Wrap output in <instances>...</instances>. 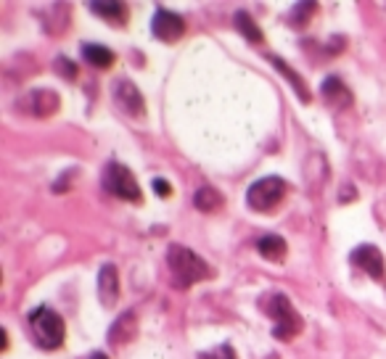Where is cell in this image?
I'll use <instances>...</instances> for the list:
<instances>
[{
    "instance_id": "8fae6325",
    "label": "cell",
    "mask_w": 386,
    "mask_h": 359,
    "mask_svg": "<svg viewBox=\"0 0 386 359\" xmlns=\"http://www.w3.org/2000/svg\"><path fill=\"white\" fill-rule=\"evenodd\" d=\"M135 331H138L135 312H124L122 317L112 325V331H109V343H112V346H122V343L135 338Z\"/></svg>"
},
{
    "instance_id": "e0dca14e",
    "label": "cell",
    "mask_w": 386,
    "mask_h": 359,
    "mask_svg": "<svg viewBox=\"0 0 386 359\" xmlns=\"http://www.w3.org/2000/svg\"><path fill=\"white\" fill-rule=\"evenodd\" d=\"M236 29L246 37V40H252V43H259V40H262V32H259V27L254 24V18L249 16L246 11H238L236 14Z\"/></svg>"
},
{
    "instance_id": "ffe728a7",
    "label": "cell",
    "mask_w": 386,
    "mask_h": 359,
    "mask_svg": "<svg viewBox=\"0 0 386 359\" xmlns=\"http://www.w3.org/2000/svg\"><path fill=\"white\" fill-rule=\"evenodd\" d=\"M53 69H56L58 74H64L66 80H75L77 77V66L69 61V58H64V55H58L56 64H53Z\"/></svg>"
},
{
    "instance_id": "9c48e42d",
    "label": "cell",
    "mask_w": 386,
    "mask_h": 359,
    "mask_svg": "<svg viewBox=\"0 0 386 359\" xmlns=\"http://www.w3.org/2000/svg\"><path fill=\"white\" fill-rule=\"evenodd\" d=\"M98 299L104 306H114L119 299V277L114 264H104L98 272Z\"/></svg>"
},
{
    "instance_id": "277c9868",
    "label": "cell",
    "mask_w": 386,
    "mask_h": 359,
    "mask_svg": "<svg viewBox=\"0 0 386 359\" xmlns=\"http://www.w3.org/2000/svg\"><path fill=\"white\" fill-rule=\"evenodd\" d=\"M267 314L275 320L273 336L278 338V341H291L294 336L301 331L299 314H296V309L291 306V301H289L283 294H275L273 299H270V309H267Z\"/></svg>"
},
{
    "instance_id": "9a60e30c",
    "label": "cell",
    "mask_w": 386,
    "mask_h": 359,
    "mask_svg": "<svg viewBox=\"0 0 386 359\" xmlns=\"http://www.w3.org/2000/svg\"><path fill=\"white\" fill-rule=\"evenodd\" d=\"M90 11L95 16L114 21V24H124L127 21V9L122 3H90Z\"/></svg>"
},
{
    "instance_id": "7c38bea8",
    "label": "cell",
    "mask_w": 386,
    "mask_h": 359,
    "mask_svg": "<svg viewBox=\"0 0 386 359\" xmlns=\"http://www.w3.org/2000/svg\"><path fill=\"white\" fill-rule=\"evenodd\" d=\"M29 101H32V114L43 119L58 111V95L53 90H35L29 95Z\"/></svg>"
},
{
    "instance_id": "4fadbf2b",
    "label": "cell",
    "mask_w": 386,
    "mask_h": 359,
    "mask_svg": "<svg viewBox=\"0 0 386 359\" xmlns=\"http://www.w3.org/2000/svg\"><path fill=\"white\" fill-rule=\"evenodd\" d=\"M257 251H259L267 262H283L289 246H286V240H283L281 235H264V238L257 240Z\"/></svg>"
},
{
    "instance_id": "30bf717a",
    "label": "cell",
    "mask_w": 386,
    "mask_h": 359,
    "mask_svg": "<svg viewBox=\"0 0 386 359\" xmlns=\"http://www.w3.org/2000/svg\"><path fill=\"white\" fill-rule=\"evenodd\" d=\"M321 95L326 98L331 109H347L349 103H352V92L347 90V85L341 82L339 77H328L321 87Z\"/></svg>"
},
{
    "instance_id": "d6986e66",
    "label": "cell",
    "mask_w": 386,
    "mask_h": 359,
    "mask_svg": "<svg viewBox=\"0 0 386 359\" xmlns=\"http://www.w3.org/2000/svg\"><path fill=\"white\" fill-rule=\"evenodd\" d=\"M315 11H318V6H315V3H299V6H294V24L304 27Z\"/></svg>"
},
{
    "instance_id": "603a6c76",
    "label": "cell",
    "mask_w": 386,
    "mask_h": 359,
    "mask_svg": "<svg viewBox=\"0 0 386 359\" xmlns=\"http://www.w3.org/2000/svg\"><path fill=\"white\" fill-rule=\"evenodd\" d=\"M90 359H109V357H106L104 351H95V354H90Z\"/></svg>"
},
{
    "instance_id": "7402d4cb",
    "label": "cell",
    "mask_w": 386,
    "mask_h": 359,
    "mask_svg": "<svg viewBox=\"0 0 386 359\" xmlns=\"http://www.w3.org/2000/svg\"><path fill=\"white\" fill-rule=\"evenodd\" d=\"M154 191H156V195H161V198H167V195H172V185L167 183V180H161V177H156V180H154Z\"/></svg>"
},
{
    "instance_id": "2e32d148",
    "label": "cell",
    "mask_w": 386,
    "mask_h": 359,
    "mask_svg": "<svg viewBox=\"0 0 386 359\" xmlns=\"http://www.w3.org/2000/svg\"><path fill=\"white\" fill-rule=\"evenodd\" d=\"M82 55L87 64L98 66V69H109L114 64V53L104 45H82Z\"/></svg>"
},
{
    "instance_id": "7a4b0ae2",
    "label": "cell",
    "mask_w": 386,
    "mask_h": 359,
    "mask_svg": "<svg viewBox=\"0 0 386 359\" xmlns=\"http://www.w3.org/2000/svg\"><path fill=\"white\" fill-rule=\"evenodd\" d=\"M29 328H32L35 341L43 349H58L64 343L66 336L64 320L53 309H48V306H40V309H35V312L29 314Z\"/></svg>"
},
{
    "instance_id": "5b68a950",
    "label": "cell",
    "mask_w": 386,
    "mask_h": 359,
    "mask_svg": "<svg viewBox=\"0 0 386 359\" xmlns=\"http://www.w3.org/2000/svg\"><path fill=\"white\" fill-rule=\"evenodd\" d=\"M286 195V183L281 177H262L259 183H254L246 193V203L254 209V212H273L278 209V203Z\"/></svg>"
},
{
    "instance_id": "ba28073f",
    "label": "cell",
    "mask_w": 386,
    "mask_h": 359,
    "mask_svg": "<svg viewBox=\"0 0 386 359\" xmlns=\"http://www.w3.org/2000/svg\"><path fill=\"white\" fill-rule=\"evenodd\" d=\"M349 259H352L355 267L368 272L373 280H384V257H381V251H378L376 246L363 243V246H358V249L349 254Z\"/></svg>"
},
{
    "instance_id": "44dd1931",
    "label": "cell",
    "mask_w": 386,
    "mask_h": 359,
    "mask_svg": "<svg viewBox=\"0 0 386 359\" xmlns=\"http://www.w3.org/2000/svg\"><path fill=\"white\" fill-rule=\"evenodd\" d=\"M201 359H236V354H233V349H230V346H220V349H215V351L201 354Z\"/></svg>"
},
{
    "instance_id": "6da1fadb",
    "label": "cell",
    "mask_w": 386,
    "mask_h": 359,
    "mask_svg": "<svg viewBox=\"0 0 386 359\" xmlns=\"http://www.w3.org/2000/svg\"><path fill=\"white\" fill-rule=\"evenodd\" d=\"M167 267H170L175 288H191L193 283L212 277V267L207 262L180 243H172L170 251H167Z\"/></svg>"
},
{
    "instance_id": "3957f363",
    "label": "cell",
    "mask_w": 386,
    "mask_h": 359,
    "mask_svg": "<svg viewBox=\"0 0 386 359\" xmlns=\"http://www.w3.org/2000/svg\"><path fill=\"white\" fill-rule=\"evenodd\" d=\"M104 188L112 195L122 198V201H132V203H141L143 201L141 185H138L135 175H132V172L124 164H119V161H112V164L106 166Z\"/></svg>"
},
{
    "instance_id": "ac0fdd59",
    "label": "cell",
    "mask_w": 386,
    "mask_h": 359,
    "mask_svg": "<svg viewBox=\"0 0 386 359\" xmlns=\"http://www.w3.org/2000/svg\"><path fill=\"white\" fill-rule=\"evenodd\" d=\"M270 61H273V64L278 66V69H281L283 74H286V80H289V82H291L294 87H296V90H299L301 101H304V103L310 101V90H307V87H304V82H301V80H299V74H296V72H291V69H289V66L283 64L281 58H275V55H270Z\"/></svg>"
},
{
    "instance_id": "8992f818",
    "label": "cell",
    "mask_w": 386,
    "mask_h": 359,
    "mask_svg": "<svg viewBox=\"0 0 386 359\" xmlns=\"http://www.w3.org/2000/svg\"><path fill=\"white\" fill-rule=\"evenodd\" d=\"M114 98L119 103V109L127 111V117L143 119L146 103H143V95L141 90L135 87V82H130V80H117V85H114Z\"/></svg>"
},
{
    "instance_id": "5bb4252c",
    "label": "cell",
    "mask_w": 386,
    "mask_h": 359,
    "mask_svg": "<svg viewBox=\"0 0 386 359\" xmlns=\"http://www.w3.org/2000/svg\"><path fill=\"white\" fill-rule=\"evenodd\" d=\"M193 203H196L198 212L204 214H212V212H220L223 209V193L220 191H215V188H201V191H196V195H193Z\"/></svg>"
},
{
    "instance_id": "52a82bcc",
    "label": "cell",
    "mask_w": 386,
    "mask_h": 359,
    "mask_svg": "<svg viewBox=\"0 0 386 359\" xmlns=\"http://www.w3.org/2000/svg\"><path fill=\"white\" fill-rule=\"evenodd\" d=\"M151 29H154V35L159 37L161 43H175V40L186 35V21H183V16L172 14V11L159 9L154 21H151Z\"/></svg>"
}]
</instances>
